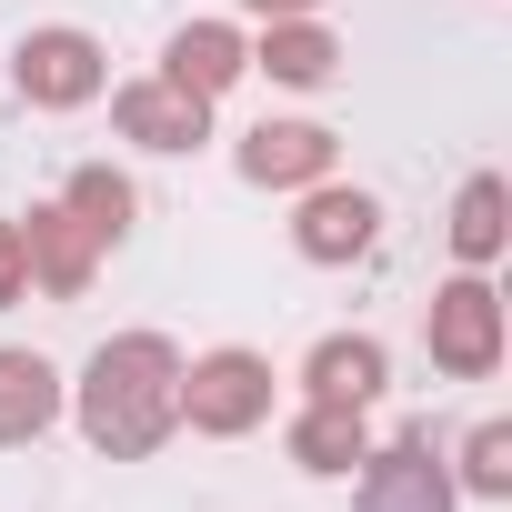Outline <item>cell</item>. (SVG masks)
Masks as SVG:
<instances>
[{
    "mask_svg": "<svg viewBox=\"0 0 512 512\" xmlns=\"http://www.w3.org/2000/svg\"><path fill=\"white\" fill-rule=\"evenodd\" d=\"M201 111H211V101H191V91H171V81H131V91L111 101L121 141H141V151H191V141H201Z\"/></svg>",
    "mask_w": 512,
    "mask_h": 512,
    "instance_id": "52a82bcc",
    "label": "cell"
},
{
    "mask_svg": "<svg viewBox=\"0 0 512 512\" xmlns=\"http://www.w3.org/2000/svg\"><path fill=\"white\" fill-rule=\"evenodd\" d=\"M31 292V251H21V221H0V302Z\"/></svg>",
    "mask_w": 512,
    "mask_h": 512,
    "instance_id": "ac0fdd59",
    "label": "cell"
},
{
    "mask_svg": "<svg viewBox=\"0 0 512 512\" xmlns=\"http://www.w3.org/2000/svg\"><path fill=\"white\" fill-rule=\"evenodd\" d=\"M372 221H382L372 191H312L292 241H302V262H352V251H372Z\"/></svg>",
    "mask_w": 512,
    "mask_h": 512,
    "instance_id": "30bf717a",
    "label": "cell"
},
{
    "mask_svg": "<svg viewBox=\"0 0 512 512\" xmlns=\"http://www.w3.org/2000/svg\"><path fill=\"white\" fill-rule=\"evenodd\" d=\"M11 71H21V101L71 111V101L101 91V41H91V31H31V41L11 51Z\"/></svg>",
    "mask_w": 512,
    "mask_h": 512,
    "instance_id": "277c9868",
    "label": "cell"
},
{
    "mask_svg": "<svg viewBox=\"0 0 512 512\" xmlns=\"http://www.w3.org/2000/svg\"><path fill=\"white\" fill-rule=\"evenodd\" d=\"M61 412V372L41 352H0V442H31Z\"/></svg>",
    "mask_w": 512,
    "mask_h": 512,
    "instance_id": "8fae6325",
    "label": "cell"
},
{
    "mask_svg": "<svg viewBox=\"0 0 512 512\" xmlns=\"http://www.w3.org/2000/svg\"><path fill=\"white\" fill-rule=\"evenodd\" d=\"M181 412H191V432H251V422H272V362L262 352H201L181 372Z\"/></svg>",
    "mask_w": 512,
    "mask_h": 512,
    "instance_id": "7a4b0ae2",
    "label": "cell"
},
{
    "mask_svg": "<svg viewBox=\"0 0 512 512\" xmlns=\"http://www.w3.org/2000/svg\"><path fill=\"white\" fill-rule=\"evenodd\" d=\"M21 251H31V272H41V292H61V302H71V292L91 282V262H101V241H91V231L71 221V201L31 211V221H21Z\"/></svg>",
    "mask_w": 512,
    "mask_h": 512,
    "instance_id": "ba28073f",
    "label": "cell"
},
{
    "mask_svg": "<svg viewBox=\"0 0 512 512\" xmlns=\"http://www.w3.org/2000/svg\"><path fill=\"white\" fill-rule=\"evenodd\" d=\"M452 251H462V262H492V251H502V181H492V171L462 181V201H452Z\"/></svg>",
    "mask_w": 512,
    "mask_h": 512,
    "instance_id": "2e32d148",
    "label": "cell"
},
{
    "mask_svg": "<svg viewBox=\"0 0 512 512\" xmlns=\"http://www.w3.org/2000/svg\"><path fill=\"white\" fill-rule=\"evenodd\" d=\"M131 211H141V201H131V181H121L111 161L71 171V221H81L91 241H121V231H131Z\"/></svg>",
    "mask_w": 512,
    "mask_h": 512,
    "instance_id": "9a60e30c",
    "label": "cell"
},
{
    "mask_svg": "<svg viewBox=\"0 0 512 512\" xmlns=\"http://www.w3.org/2000/svg\"><path fill=\"white\" fill-rule=\"evenodd\" d=\"M241 171L262 181V191L322 181V171H332V131H322V121H262V131L241 141Z\"/></svg>",
    "mask_w": 512,
    "mask_h": 512,
    "instance_id": "8992f818",
    "label": "cell"
},
{
    "mask_svg": "<svg viewBox=\"0 0 512 512\" xmlns=\"http://www.w3.org/2000/svg\"><path fill=\"white\" fill-rule=\"evenodd\" d=\"M462 482H472V492H492V502L512 492V432H502V422H482V432L462 442Z\"/></svg>",
    "mask_w": 512,
    "mask_h": 512,
    "instance_id": "e0dca14e",
    "label": "cell"
},
{
    "mask_svg": "<svg viewBox=\"0 0 512 512\" xmlns=\"http://www.w3.org/2000/svg\"><path fill=\"white\" fill-rule=\"evenodd\" d=\"M372 442H362V402H312L302 422H292V462L302 472H352Z\"/></svg>",
    "mask_w": 512,
    "mask_h": 512,
    "instance_id": "7c38bea8",
    "label": "cell"
},
{
    "mask_svg": "<svg viewBox=\"0 0 512 512\" xmlns=\"http://www.w3.org/2000/svg\"><path fill=\"white\" fill-rule=\"evenodd\" d=\"M332 61H342V41L332 31H312V21H272V41H262V71L272 81H332Z\"/></svg>",
    "mask_w": 512,
    "mask_h": 512,
    "instance_id": "5bb4252c",
    "label": "cell"
},
{
    "mask_svg": "<svg viewBox=\"0 0 512 512\" xmlns=\"http://www.w3.org/2000/svg\"><path fill=\"white\" fill-rule=\"evenodd\" d=\"M161 61H171L161 81H171V91H191V101H211V91H231V81L251 71V51H241V31H231V21H191Z\"/></svg>",
    "mask_w": 512,
    "mask_h": 512,
    "instance_id": "9c48e42d",
    "label": "cell"
},
{
    "mask_svg": "<svg viewBox=\"0 0 512 512\" xmlns=\"http://www.w3.org/2000/svg\"><path fill=\"white\" fill-rule=\"evenodd\" d=\"M362 512H452V472L432 462V442H382L362 452Z\"/></svg>",
    "mask_w": 512,
    "mask_h": 512,
    "instance_id": "5b68a950",
    "label": "cell"
},
{
    "mask_svg": "<svg viewBox=\"0 0 512 512\" xmlns=\"http://www.w3.org/2000/svg\"><path fill=\"white\" fill-rule=\"evenodd\" d=\"M262 21H302V11H322V0H251Z\"/></svg>",
    "mask_w": 512,
    "mask_h": 512,
    "instance_id": "d6986e66",
    "label": "cell"
},
{
    "mask_svg": "<svg viewBox=\"0 0 512 512\" xmlns=\"http://www.w3.org/2000/svg\"><path fill=\"white\" fill-rule=\"evenodd\" d=\"M171 422H181V352H171L161 332L101 342L91 372H81V432H91L111 462H141Z\"/></svg>",
    "mask_w": 512,
    "mask_h": 512,
    "instance_id": "6da1fadb",
    "label": "cell"
},
{
    "mask_svg": "<svg viewBox=\"0 0 512 512\" xmlns=\"http://www.w3.org/2000/svg\"><path fill=\"white\" fill-rule=\"evenodd\" d=\"M312 402H372L382 392V342H362V332H342V342H322L312 352Z\"/></svg>",
    "mask_w": 512,
    "mask_h": 512,
    "instance_id": "4fadbf2b",
    "label": "cell"
},
{
    "mask_svg": "<svg viewBox=\"0 0 512 512\" xmlns=\"http://www.w3.org/2000/svg\"><path fill=\"white\" fill-rule=\"evenodd\" d=\"M432 362L462 372V382H482V372L502 362V302H492V282L432 292Z\"/></svg>",
    "mask_w": 512,
    "mask_h": 512,
    "instance_id": "3957f363",
    "label": "cell"
}]
</instances>
